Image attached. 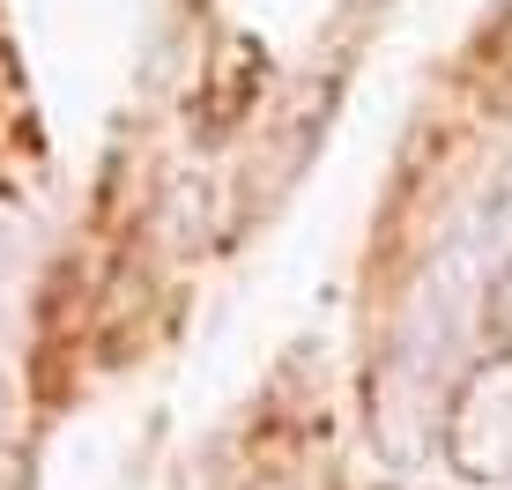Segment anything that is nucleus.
<instances>
[{
  "label": "nucleus",
  "instance_id": "1",
  "mask_svg": "<svg viewBox=\"0 0 512 490\" xmlns=\"http://www.w3.org/2000/svg\"><path fill=\"white\" fill-rule=\"evenodd\" d=\"M446 461L468 483H505L512 476V349H490L453 394L446 416Z\"/></svg>",
  "mask_w": 512,
  "mask_h": 490
}]
</instances>
